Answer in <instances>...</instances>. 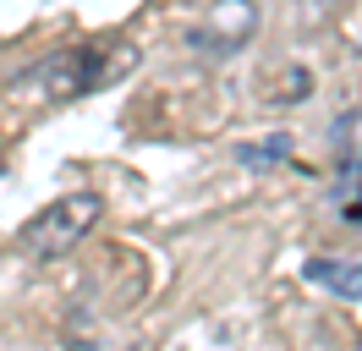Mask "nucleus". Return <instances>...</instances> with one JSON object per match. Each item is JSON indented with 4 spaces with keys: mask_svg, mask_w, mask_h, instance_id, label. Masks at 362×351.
Wrapping results in <instances>:
<instances>
[{
    "mask_svg": "<svg viewBox=\"0 0 362 351\" xmlns=\"http://www.w3.org/2000/svg\"><path fill=\"white\" fill-rule=\"evenodd\" d=\"M308 88H313V71H308V66H286L269 88V105H302Z\"/></svg>",
    "mask_w": 362,
    "mask_h": 351,
    "instance_id": "nucleus-6",
    "label": "nucleus"
},
{
    "mask_svg": "<svg viewBox=\"0 0 362 351\" xmlns=\"http://www.w3.org/2000/svg\"><path fill=\"white\" fill-rule=\"evenodd\" d=\"M286 154H291V137H286V132H274L269 143H242V149H236V159H242V165H252V171H264V165H280Z\"/></svg>",
    "mask_w": 362,
    "mask_h": 351,
    "instance_id": "nucleus-7",
    "label": "nucleus"
},
{
    "mask_svg": "<svg viewBox=\"0 0 362 351\" xmlns=\"http://www.w3.org/2000/svg\"><path fill=\"white\" fill-rule=\"evenodd\" d=\"M357 351H362V346H357Z\"/></svg>",
    "mask_w": 362,
    "mask_h": 351,
    "instance_id": "nucleus-8",
    "label": "nucleus"
},
{
    "mask_svg": "<svg viewBox=\"0 0 362 351\" xmlns=\"http://www.w3.org/2000/svg\"><path fill=\"white\" fill-rule=\"evenodd\" d=\"M329 154H335L329 203L340 209L346 225L362 231V110H340L329 121Z\"/></svg>",
    "mask_w": 362,
    "mask_h": 351,
    "instance_id": "nucleus-3",
    "label": "nucleus"
},
{
    "mask_svg": "<svg viewBox=\"0 0 362 351\" xmlns=\"http://www.w3.org/2000/svg\"><path fill=\"white\" fill-rule=\"evenodd\" d=\"M252 28H258V6H252V0H226V6L209 11V22H198V28L187 33V44H192L198 55L226 61V55H236V50L252 39Z\"/></svg>",
    "mask_w": 362,
    "mask_h": 351,
    "instance_id": "nucleus-4",
    "label": "nucleus"
},
{
    "mask_svg": "<svg viewBox=\"0 0 362 351\" xmlns=\"http://www.w3.org/2000/svg\"><path fill=\"white\" fill-rule=\"evenodd\" d=\"M99 214H105V203H99L93 192H66V197H55L49 209H39V214L17 231V247H23L28 258H39V263L66 258L71 247L93 231Z\"/></svg>",
    "mask_w": 362,
    "mask_h": 351,
    "instance_id": "nucleus-2",
    "label": "nucleus"
},
{
    "mask_svg": "<svg viewBox=\"0 0 362 351\" xmlns=\"http://www.w3.org/2000/svg\"><path fill=\"white\" fill-rule=\"evenodd\" d=\"M137 66L132 44H66L45 61H33L17 77V88H39L45 99H83V93H99V88L121 83Z\"/></svg>",
    "mask_w": 362,
    "mask_h": 351,
    "instance_id": "nucleus-1",
    "label": "nucleus"
},
{
    "mask_svg": "<svg viewBox=\"0 0 362 351\" xmlns=\"http://www.w3.org/2000/svg\"><path fill=\"white\" fill-rule=\"evenodd\" d=\"M302 275H308L318 291H329V297H346V302L362 297V258H308Z\"/></svg>",
    "mask_w": 362,
    "mask_h": 351,
    "instance_id": "nucleus-5",
    "label": "nucleus"
}]
</instances>
